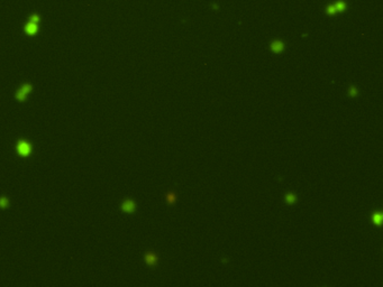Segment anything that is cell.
I'll return each instance as SVG.
<instances>
[{"instance_id":"6da1fadb","label":"cell","mask_w":383,"mask_h":287,"mask_svg":"<svg viewBox=\"0 0 383 287\" xmlns=\"http://www.w3.org/2000/svg\"><path fill=\"white\" fill-rule=\"evenodd\" d=\"M17 150H18V153H19L20 155L27 156V155H29V153H31L32 148H31V145H29L27 141L20 140V141L18 142V145H17Z\"/></svg>"},{"instance_id":"5b68a950","label":"cell","mask_w":383,"mask_h":287,"mask_svg":"<svg viewBox=\"0 0 383 287\" xmlns=\"http://www.w3.org/2000/svg\"><path fill=\"white\" fill-rule=\"evenodd\" d=\"M283 49V44L281 43V42H274L273 44H272V51L273 52H275V53H279V52H281Z\"/></svg>"},{"instance_id":"9c48e42d","label":"cell","mask_w":383,"mask_h":287,"mask_svg":"<svg viewBox=\"0 0 383 287\" xmlns=\"http://www.w3.org/2000/svg\"><path fill=\"white\" fill-rule=\"evenodd\" d=\"M349 94H350L352 97H355V95L357 94V90H356L354 86H352V88H350V90H349Z\"/></svg>"},{"instance_id":"7a4b0ae2","label":"cell","mask_w":383,"mask_h":287,"mask_svg":"<svg viewBox=\"0 0 383 287\" xmlns=\"http://www.w3.org/2000/svg\"><path fill=\"white\" fill-rule=\"evenodd\" d=\"M37 22H38V17L34 16L32 17V19L29 20V23L27 24L26 26V33L31 35H34L37 32Z\"/></svg>"},{"instance_id":"277c9868","label":"cell","mask_w":383,"mask_h":287,"mask_svg":"<svg viewBox=\"0 0 383 287\" xmlns=\"http://www.w3.org/2000/svg\"><path fill=\"white\" fill-rule=\"evenodd\" d=\"M31 91V85H28V84H25L23 86V89L20 90V91L18 92L17 93V98H18V100L20 99V100H24V98H25V95L28 93V92Z\"/></svg>"},{"instance_id":"ba28073f","label":"cell","mask_w":383,"mask_h":287,"mask_svg":"<svg viewBox=\"0 0 383 287\" xmlns=\"http://www.w3.org/2000/svg\"><path fill=\"white\" fill-rule=\"evenodd\" d=\"M381 220H382V215H381V213H375V214H374V217H373V221H374V223H375V224L380 226V223H381Z\"/></svg>"},{"instance_id":"8fae6325","label":"cell","mask_w":383,"mask_h":287,"mask_svg":"<svg viewBox=\"0 0 383 287\" xmlns=\"http://www.w3.org/2000/svg\"><path fill=\"white\" fill-rule=\"evenodd\" d=\"M174 200H175V199H174V195H173V194H169V195H167V201H169L170 203H172V202H173Z\"/></svg>"},{"instance_id":"52a82bcc","label":"cell","mask_w":383,"mask_h":287,"mask_svg":"<svg viewBox=\"0 0 383 287\" xmlns=\"http://www.w3.org/2000/svg\"><path fill=\"white\" fill-rule=\"evenodd\" d=\"M285 200H287V202L289 204H292V203L296 202V195L292 194V193H289V194H287V196H285Z\"/></svg>"},{"instance_id":"3957f363","label":"cell","mask_w":383,"mask_h":287,"mask_svg":"<svg viewBox=\"0 0 383 287\" xmlns=\"http://www.w3.org/2000/svg\"><path fill=\"white\" fill-rule=\"evenodd\" d=\"M121 207H123V210H124L125 212H128V213H129V212H133V211L135 210V204H134L133 201L127 200V201H125V202L123 203Z\"/></svg>"},{"instance_id":"8992f818","label":"cell","mask_w":383,"mask_h":287,"mask_svg":"<svg viewBox=\"0 0 383 287\" xmlns=\"http://www.w3.org/2000/svg\"><path fill=\"white\" fill-rule=\"evenodd\" d=\"M145 260H146V263L148 265H154L156 263V257L153 253H147L146 257H145Z\"/></svg>"},{"instance_id":"30bf717a","label":"cell","mask_w":383,"mask_h":287,"mask_svg":"<svg viewBox=\"0 0 383 287\" xmlns=\"http://www.w3.org/2000/svg\"><path fill=\"white\" fill-rule=\"evenodd\" d=\"M0 205L2 207H5L6 205H7V200L5 199V197H1L0 199Z\"/></svg>"}]
</instances>
